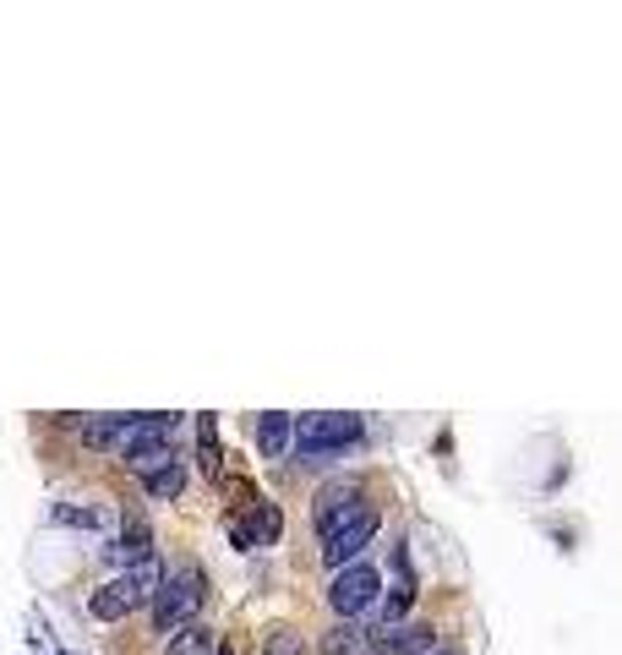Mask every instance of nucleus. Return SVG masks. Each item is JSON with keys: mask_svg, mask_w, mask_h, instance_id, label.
<instances>
[{"mask_svg": "<svg viewBox=\"0 0 622 655\" xmlns=\"http://www.w3.org/2000/svg\"><path fill=\"white\" fill-rule=\"evenodd\" d=\"M202 595H208L202 568H175V574H164V585H159V595H153V623H159L164 634H175V628L197 623Z\"/></svg>", "mask_w": 622, "mask_h": 655, "instance_id": "1", "label": "nucleus"}, {"mask_svg": "<svg viewBox=\"0 0 622 655\" xmlns=\"http://www.w3.org/2000/svg\"><path fill=\"white\" fill-rule=\"evenodd\" d=\"M361 443V415L350 410H333V415H307L295 426V454H339V449H355Z\"/></svg>", "mask_w": 622, "mask_h": 655, "instance_id": "2", "label": "nucleus"}, {"mask_svg": "<svg viewBox=\"0 0 622 655\" xmlns=\"http://www.w3.org/2000/svg\"><path fill=\"white\" fill-rule=\"evenodd\" d=\"M361 514H372V503H367L361 481H333V486H322V492H317V503H311V524H317V535H322V541H328V535H339V530H350Z\"/></svg>", "mask_w": 622, "mask_h": 655, "instance_id": "3", "label": "nucleus"}, {"mask_svg": "<svg viewBox=\"0 0 622 655\" xmlns=\"http://www.w3.org/2000/svg\"><path fill=\"white\" fill-rule=\"evenodd\" d=\"M377 590H382V574H377L372 563H350V568L333 574L328 606H333L339 617H367V612L377 606Z\"/></svg>", "mask_w": 622, "mask_h": 655, "instance_id": "4", "label": "nucleus"}, {"mask_svg": "<svg viewBox=\"0 0 622 655\" xmlns=\"http://www.w3.org/2000/svg\"><path fill=\"white\" fill-rule=\"evenodd\" d=\"M377 530H382V514L372 508V514H361L350 530H339V535H328V541H322V563H328L333 574H339V568H350V563H361V552L377 541Z\"/></svg>", "mask_w": 622, "mask_h": 655, "instance_id": "5", "label": "nucleus"}, {"mask_svg": "<svg viewBox=\"0 0 622 655\" xmlns=\"http://www.w3.org/2000/svg\"><path fill=\"white\" fill-rule=\"evenodd\" d=\"M279 530H284V514H279V503H251L247 520H230V541L241 546V552H251V546H273L279 541Z\"/></svg>", "mask_w": 622, "mask_h": 655, "instance_id": "6", "label": "nucleus"}, {"mask_svg": "<svg viewBox=\"0 0 622 655\" xmlns=\"http://www.w3.org/2000/svg\"><path fill=\"white\" fill-rule=\"evenodd\" d=\"M153 557H159V552H153V530L137 520V514H131V520L121 524V535L104 546V563H116V568H137V563H153Z\"/></svg>", "mask_w": 622, "mask_h": 655, "instance_id": "7", "label": "nucleus"}, {"mask_svg": "<svg viewBox=\"0 0 622 655\" xmlns=\"http://www.w3.org/2000/svg\"><path fill=\"white\" fill-rule=\"evenodd\" d=\"M257 449L268 458H284L295 449V421H290L284 410H268V415L257 421Z\"/></svg>", "mask_w": 622, "mask_h": 655, "instance_id": "8", "label": "nucleus"}, {"mask_svg": "<svg viewBox=\"0 0 622 655\" xmlns=\"http://www.w3.org/2000/svg\"><path fill=\"white\" fill-rule=\"evenodd\" d=\"M121 426L126 415H82V449H93V454H110V449H121Z\"/></svg>", "mask_w": 622, "mask_h": 655, "instance_id": "9", "label": "nucleus"}, {"mask_svg": "<svg viewBox=\"0 0 622 655\" xmlns=\"http://www.w3.org/2000/svg\"><path fill=\"white\" fill-rule=\"evenodd\" d=\"M393 568H399V580H393L388 601H382V617L399 628V617H404V606H410V595H415V580H410V557H404V546L393 552Z\"/></svg>", "mask_w": 622, "mask_h": 655, "instance_id": "10", "label": "nucleus"}, {"mask_svg": "<svg viewBox=\"0 0 622 655\" xmlns=\"http://www.w3.org/2000/svg\"><path fill=\"white\" fill-rule=\"evenodd\" d=\"M382 651H393V655H432L437 651V634L427 628V623H415V628H388V634H382Z\"/></svg>", "mask_w": 622, "mask_h": 655, "instance_id": "11", "label": "nucleus"}, {"mask_svg": "<svg viewBox=\"0 0 622 655\" xmlns=\"http://www.w3.org/2000/svg\"><path fill=\"white\" fill-rule=\"evenodd\" d=\"M213 651H219V639H213V628H202V623L175 628L170 645H164V655H213Z\"/></svg>", "mask_w": 622, "mask_h": 655, "instance_id": "12", "label": "nucleus"}, {"mask_svg": "<svg viewBox=\"0 0 622 655\" xmlns=\"http://www.w3.org/2000/svg\"><path fill=\"white\" fill-rule=\"evenodd\" d=\"M126 464L148 481V475H159V470H170V464H175V449H170V443H142V449H131V454H126Z\"/></svg>", "mask_w": 622, "mask_h": 655, "instance_id": "13", "label": "nucleus"}, {"mask_svg": "<svg viewBox=\"0 0 622 655\" xmlns=\"http://www.w3.org/2000/svg\"><path fill=\"white\" fill-rule=\"evenodd\" d=\"M197 464H202L208 481H219V426H213V415L197 421Z\"/></svg>", "mask_w": 622, "mask_h": 655, "instance_id": "14", "label": "nucleus"}, {"mask_svg": "<svg viewBox=\"0 0 622 655\" xmlns=\"http://www.w3.org/2000/svg\"><path fill=\"white\" fill-rule=\"evenodd\" d=\"M142 486H148V497H159V503H175V497L187 492V464L175 458L170 470H159V475H148Z\"/></svg>", "mask_w": 622, "mask_h": 655, "instance_id": "15", "label": "nucleus"}, {"mask_svg": "<svg viewBox=\"0 0 622 655\" xmlns=\"http://www.w3.org/2000/svg\"><path fill=\"white\" fill-rule=\"evenodd\" d=\"M56 524H77V530H99V514L93 508H56Z\"/></svg>", "mask_w": 622, "mask_h": 655, "instance_id": "16", "label": "nucleus"}, {"mask_svg": "<svg viewBox=\"0 0 622 655\" xmlns=\"http://www.w3.org/2000/svg\"><path fill=\"white\" fill-rule=\"evenodd\" d=\"M432 655H453V651H432Z\"/></svg>", "mask_w": 622, "mask_h": 655, "instance_id": "17", "label": "nucleus"}, {"mask_svg": "<svg viewBox=\"0 0 622 655\" xmlns=\"http://www.w3.org/2000/svg\"><path fill=\"white\" fill-rule=\"evenodd\" d=\"M213 655H230V651H213Z\"/></svg>", "mask_w": 622, "mask_h": 655, "instance_id": "18", "label": "nucleus"}]
</instances>
